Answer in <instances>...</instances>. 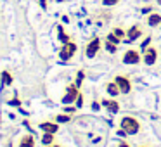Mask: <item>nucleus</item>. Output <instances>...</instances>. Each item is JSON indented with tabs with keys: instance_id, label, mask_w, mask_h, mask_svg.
Here are the masks:
<instances>
[{
	"instance_id": "1",
	"label": "nucleus",
	"mask_w": 161,
	"mask_h": 147,
	"mask_svg": "<svg viewBox=\"0 0 161 147\" xmlns=\"http://www.w3.org/2000/svg\"><path fill=\"white\" fill-rule=\"evenodd\" d=\"M121 128L125 130L128 135H135V133H139V130H140V125H139V121H137L133 116H125V118H121Z\"/></svg>"
},
{
	"instance_id": "2",
	"label": "nucleus",
	"mask_w": 161,
	"mask_h": 147,
	"mask_svg": "<svg viewBox=\"0 0 161 147\" xmlns=\"http://www.w3.org/2000/svg\"><path fill=\"white\" fill-rule=\"evenodd\" d=\"M75 54H76V43H73V42L63 43V47H61V50H59V59L61 61H69Z\"/></svg>"
},
{
	"instance_id": "3",
	"label": "nucleus",
	"mask_w": 161,
	"mask_h": 147,
	"mask_svg": "<svg viewBox=\"0 0 161 147\" xmlns=\"http://www.w3.org/2000/svg\"><path fill=\"white\" fill-rule=\"evenodd\" d=\"M78 95H80L78 87H76V85H69V87L66 88V94H64V97L61 99V102H63V104H71V102H76Z\"/></svg>"
},
{
	"instance_id": "4",
	"label": "nucleus",
	"mask_w": 161,
	"mask_h": 147,
	"mask_svg": "<svg viewBox=\"0 0 161 147\" xmlns=\"http://www.w3.org/2000/svg\"><path fill=\"white\" fill-rule=\"evenodd\" d=\"M101 50V40L95 36V38H92V42L87 45V49H85V56L88 57V59H92V57H95V54Z\"/></svg>"
},
{
	"instance_id": "5",
	"label": "nucleus",
	"mask_w": 161,
	"mask_h": 147,
	"mask_svg": "<svg viewBox=\"0 0 161 147\" xmlns=\"http://www.w3.org/2000/svg\"><path fill=\"white\" fill-rule=\"evenodd\" d=\"M158 59V50L154 49V47H147L146 52H144V63L147 64V66H153L154 63H156Z\"/></svg>"
},
{
	"instance_id": "6",
	"label": "nucleus",
	"mask_w": 161,
	"mask_h": 147,
	"mask_svg": "<svg viewBox=\"0 0 161 147\" xmlns=\"http://www.w3.org/2000/svg\"><path fill=\"white\" fill-rule=\"evenodd\" d=\"M114 81L118 83L119 90H121V94H128L130 90H132V83H130V80L126 76H116Z\"/></svg>"
},
{
	"instance_id": "7",
	"label": "nucleus",
	"mask_w": 161,
	"mask_h": 147,
	"mask_svg": "<svg viewBox=\"0 0 161 147\" xmlns=\"http://www.w3.org/2000/svg\"><path fill=\"white\" fill-rule=\"evenodd\" d=\"M123 63L125 64H139L140 63V56L137 50H126L123 56Z\"/></svg>"
},
{
	"instance_id": "8",
	"label": "nucleus",
	"mask_w": 161,
	"mask_h": 147,
	"mask_svg": "<svg viewBox=\"0 0 161 147\" xmlns=\"http://www.w3.org/2000/svg\"><path fill=\"white\" fill-rule=\"evenodd\" d=\"M38 128L42 130V132H47V133H57V130H59V126H57V123H50V121H43L38 125Z\"/></svg>"
},
{
	"instance_id": "9",
	"label": "nucleus",
	"mask_w": 161,
	"mask_h": 147,
	"mask_svg": "<svg viewBox=\"0 0 161 147\" xmlns=\"http://www.w3.org/2000/svg\"><path fill=\"white\" fill-rule=\"evenodd\" d=\"M126 36H128V42H135L139 36H142V31H140L139 24H133L132 28L128 30V33H126Z\"/></svg>"
},
{
	"instance_id": "10",
	"label": "nucleus",
	"mask_w": 161,
	"mask_h": 147,
	"mask_svg": "<svg viewBox=\"0 0 161 147\" xmlns=\"http://www.w3.org/2000/svg\"><path fill=\"white\" fill-rule=\"evenodd\" d=\"M147 24H149L151 28H154V26H159V24H161V16L158 14V12H153V14L147 18Z\"/></svg>"
},
{
	"instance_id": "11",
	"label": "nucleus",
	"mask_w": 161,
	"mask_h": 147,
	"mask_svg": "<svg viewBox=\"0 0 161 147\" xmlns=\"http://www.w3.org/2000/svg\"><path fill=\"white\" fill-rule=\"evenodd\" d=\"M19 147H35V139L31 135H25L19 140Z\"/></svg>"
},
{
	"instance_id": "12",
	"label": "nucleus",
	"mask_w": 161,
	"mask_h": 147,
	"mask_svg": "<svg viewBox=\"0 0 161 147\" xmlns=\"http://www.w3.org/2000/svg\"><path fill=\"white\" fill-rule=\"evenodd\" d=\"M106 92H108L109 95H113V97H116L118 94H121V90H119V87H118V83H108L106 85Z\"/></svg>"
},
{
	"instance_id": "13",
	"label": "nucleus",
	"mask_w": 161,
	"mask_h": 147,
	"mask_svg": "<svg viewBox=\"0 0 161 147\" xmlns=\"http://www.w3.org/2000/svg\"><path fill=\"white\" fill-rule=\"evenodd\" d=\"M102 104L108 107L109 112H118L119 111V104L116 101H108V99H106V101H102Z\"/></svg>"
},
{
	"instance_id": "14",
	"label": "nucleus",
	"mask_w": 161,
	"mask_h": 147,
	"mask_svg": "<svg viewBox=\"0 0 161 147\" xmlns=\"http://www.w3.org/2000/svg\"><path fill=\"white\" fill-rule=\"evenodd\" d=\"M57 38H59L61 43H68V42H69V35L64 33L63 26H57Z\"/></svg>"
},
{
	"instance_id": "15",
	"label": "nucleus",
	"mask_w": 161,
	"mask_h": 147,
	"mask_svg": "<svg viewBox=\"0 0 161 147\" xmlns=\"http://www.w3.org/2000/svg\"><path fill=\"white\" fill-rule=\"evenodd\" d=\"M0 78H2V87H4V85H12V74L9 73V71H2V73H0Z\"/></svg>"
},
{
	"instance_id": "16",
	"label": "nucleus",
	"mask_w": 161,
	"mask_h": 147,
	"mask_svg": "<svg viewBox=\"0 0 161 147\" xmlns=\"http://www.w3.org/2000/svg\"><path fill=\"white\" fill-rule=\"evenodd\" d=\"M52 142H54V133L43 132V135H42V144L43 145H52Z\"/></svg>"
},
{
	"instance_id": "17",
	"label": "nucleus",
	"mask_w": 161,
	"mask_h": 147,
	"mask_svg": "<svg viewBox=\"0 0 161 147\" xmlns=\"http://www.w3.org/2000/svg\"><path fill=\"white\" fill-rule=\"evenodd\" d=\"M108 42H113V43H116V45H118V43L121 42V38H119V36H116L114 33L111 31V33L108 35Z\"/></svg>"
},
{
	"instance_id": "18",
	"label": "nucleus",
	"mask_w": 161,
	"mask_h": 147,
	"mask_svg": "<svg viewBox=\"0 0 161 147\" xmlns=\"http://www.w3.org/2000/svg\"><path fill=\"white\" fill-rule=\"evenodd\" d=\"M106 50H108L109 54H114V52H116V43H113V42H106Z\"/></svg>"
},
{
	"instance_id": "19",
	"label": "nucleus",
	"mask_w": 161,
	"mask_h": 147,
	"mask_svg": "<svg viewBox=\"0 0 161 147\" xmlns=\"http://www.w3.org/2000/svg\"><path fill=\"white\" fill-rule=\"evenodd\" d=\"M83 78H85V73H83V71H78V73H76V83H75V85L80 87L81 81H83Z\"/></svg>"
},
{
	"instance_id": "20",
	"label": "nucleus",
	"mask_w": 161,
	"mask_h": 147,
	"mask_svg": "<svg viewBox=\"0 0 161 147\" xmlns=\"http://www.w3.org/2000/svg\"><path fill=\"white\" fill-rule=\"evenodd\" d=\"M69 119H71L69 116H66V114H59V116L56 118V121H57V123H68Z\"/></svg>"
},
{
	"instance_id": "21",
	"label": "nucleus",
	"mask_w": 161,
	"mask_h": 147,
	"mask_svg": "<svg viewBox=\"0 0 161 147\" xmlns=\"http://www.w3.org/2000/svg\"><path fill=\"white\" fill-rule=\"evenodd\" d=\"M119 0H102V5H106V7H111V5H116Z\"/></svg>"
},
{
	"instance_id": "22",
	"label": "nucleus",
	"mask_w": 161,
	"mask_h": 147,
	"mask_svg": "<svg viewBox=\"0 0 161 147\" xmlns=\"http://www.w3.org/2000/svg\"><path fill=\"white\" fill-rule=\"evenodd\" d=\"M113 33H114L116 36H119V38H123V36L126 35V33L123 31V30H119V28H114V30H113Z\"/></svg>"
},
{
	"instance_id": "23",
	"label": "nucleus",
	"mask_w": 161,
	"mask_h": 147,
	"mask_svg": "<svg viewBox=\"0 0 161 147\" xmlns=\"http://www.w3.org/2000/svg\"><path fill=\"white\" fill-rule=\"evenodd\" d=\"M149 42H151V36H147V38L144 40V43L140 45V50H146V49H147V45H149Z\"/></svg>"
},
{
	"instance_id": "24",
	"label": "nucleus",
	"mask_w": 161,
	"mask_h": 147,
	"mask_svg": "<svg viewBox=\"0 0 161 147\" xmlns=\"http://www.w3.org/2000/svg\"><path fill=\"white\" fill-rule=\"evenodd\" d=\"M83 106V95H78V99H76V107H81Z\"/></svg>"
},
{
	"instance_id": "25",
	"label": "nucleus",
	"mask_w": 161,
	"mask_h": 147,
	"mask_svg": "<svg viewBox=\"0 0 161 147\" xmlns=\"http://www.w3.org/2000/svg\"><path fill=\"white\" fill-rule=\"evenodd\" d=\"M92 109H94V111H99V109H101V106H99L97 102H92Z\"/></svg>"
},
{
	"instance_id": "26",
	"label": "nucleus",
	"mask_w": 161,
	"mask_h": 147,
	"mask_svg": "<svg viewBox=\"0 0 161 147\" xmlns=\"http://www.w3.org/2000/svg\"><path fill=\"white\" fill-rule=\"evenodd\" d=\"M40 5H42V9H47V0H38Z\"/></svg>"
},
{
	"instance_id": "27",
	"label": "nucleus",
	"mask_w": 161,
	"mask_h": 147,
	"mask_svg": "<svg viewBox=\"0 0 161 147\" xmlns=\"http://www.w3.org/2000/svg\"><path fill=\"white\" fill-rule=\"evenodd\" d=\"M147 12H151V7H144L142 9V14H147Z\"/></svg>"
},
{
	"instance_id": "28",
	"label": "nucleus",
	"mask_w": 161,
	"mask_h": 147,
	"mask_svg": "<svg viewBox=\"0 0 161 147\" xmlns=\"http://www.w3.org/2000/svg\"><path fill=\"white\" fill-rule=\"evenodd\" d=\"M64 111H66V112H75V109L73 107H64Z\"/></svg>"
},
{
	"instance_id": "29",
	"label": "nucleus",
	"mask_w": 161,
	"mask_h": 147,
	"mask_svg": "<svg viewBox=\"0 0 161 147\" xmlns=\"http://www.w3.org/2000/svg\"><path fill=\"white\" fill-rule=\"evenodd\" d=\"M118 147H130V145H128V144H126V142H121V144H119Z\"/></svg>"
},
{
	"instance_id": "30",
	"label": "nucleus",
	"mask_w": 161,
	"mask_h": 147,
	"mask_svg": "<svg viewBox=\"0 0 161 147\" xmlns=\"http://www.w3.org/2000/svg\"><path fill=\"white\" fill-rule=\"evenodd\" d=\"M156 2H158V4H159V5H161V0H156Z\"/></svg>"
},
{
	"instance_id": "31",
	"label": "nucleus",
	"mask_w": 161,
	"mask_h": 147,
	"mask_svg": "<svg viewBox=\"0 0 161 147\" xmlns=\"http://www.w3.org/2000/svg\"><path fill=\"white\" fill-rule=\"evenodd\" d=\"M52 147H61V145H57V144H56V145H52Z\"/></svg>"
},
{
	"instance_id": "32",
	"label": "nucleus",
	"mask_w": 161,
	"mask_h": 147,
	"mask_svg": "<svg viewBox=\"0 0 161 147\" xmlns=\"http://www.w3.org/2000/svg\"><path fill=\"white\" fill-rule=\"evenodd\" d=\"M56 2H64V0H56Z\"/></svg>"
},
{
	"instance_id": "33",
	"label": "nucleus",
	"mask_w": 161,
	"mask_h": 147,
	"mask_svg": "<svg viewBox=\"0 0 161 147\" xmlns=\"http://www.w3.org/2000/svg\"><path fill=\"white\" fill-rule=\"evenodd\" d=\"M159 26H161V24H159Z\"/></svg>"
}]
</instances>
